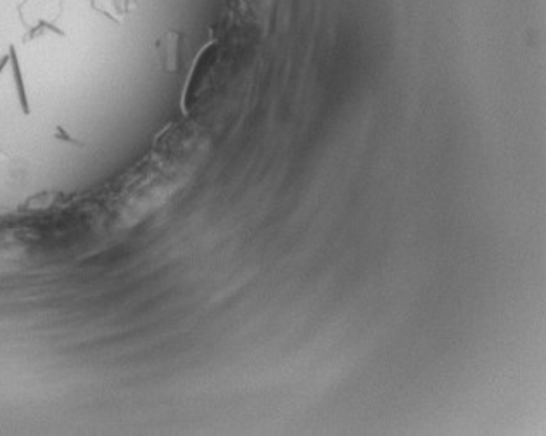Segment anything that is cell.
<instances>
[{
    "mask_svg": "<svg viewBox=\"0 0 546 436\" xmlns=\"http://www.w3.org/2000/svg\"><path fill=\"white\" fill-rule=\"evenodd\" d=\"M111 5H113L115 14L125 16V14H128V13L134 9L135 0H113V2H111Z\"/></svg>",
    "mask_w": 546,
    "mask_h": 436,
    "instance_id": "1",
    "label": "cell"
}]
</instances>
